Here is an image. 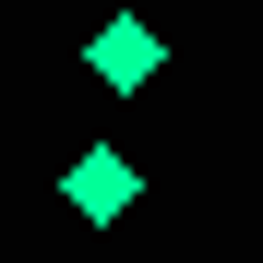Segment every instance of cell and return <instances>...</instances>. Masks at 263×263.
I'll return each instance as SVG.
<instances>
[{
    "label": "cell",
    "instance_id": "cell-1",
    "mask_svg": "<svg viewBox=\"0 0 263 263\" xmlns=\"http://www.w3.org/2000/svg\"><path fill=\"white\" fill-rule=\"evenodd\" d=\"M84 72H96V84H108V96H144V84L167 72V36H156L144 12H108L96 36H84Z\"/></svg>",
    "mask_w": 263,
    "mask_h": 263
},
{
    "label": "cell",
    "instance_id": "cell-2",
    "mask_svg": "<svg viewBox=\"0 0 263 263\" xmlns=\"http://www.w3.org/2000/svg\"><path fill=\"white\" fill-rule=\"evenodd\" d=\"M132 192H144V167H132L120 144H84V156H72V180H60V203L84 215V228H120V215H132Z\"/></svg>",
    "mask_w": 263,
    "mask_h": 263
}]
</instances>
